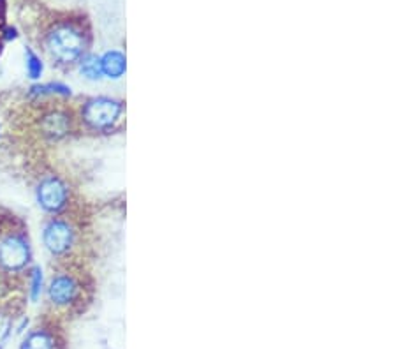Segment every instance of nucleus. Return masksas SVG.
Wrapping results in <instances>:
<instances>
[{
  "instance_id": "1",
  "label": "nucleus",
  "mask_w": 396,
  "mask_h": 349,
  "mask_svg": "<svg viewBox=\"0 0 396 349\" xmlns=\"http://www.w3.org/2000/svg\"><path fill=\"white\" fill-rule=\"evenodd\" d=\"M90 39L89 22L83 16L55 15L41 27L39 45L53 66L69 69L89 55Z\"/></svg>"
},
{
  "instance_id": "2",
  "label": "nucleus",
  "mask_w": 396,
  "mask_h": 349,
  "mask_svg": "<svg viewBox=\"0 0 396 349\" xmlns=\"http://www.w3.org/2000/svg\"><path fill=\"white\" fill-rule=\"evenodd\" d=\"M123 112V101L107 96L89 97L78 108V120L90 133L109 134L122 127Z\"/></svg>"
},
{
  "instance_id": "3",
  "label": "nucleus",
  "mask_w": 396,
  "mask_h": 349,
  "mask_svg": "<svg viewBox=\"0 0 396 349\" xmlns=\"http://www.w3.org/2000/svg\"><path fill=\"white\" fill-rule=\"evenodd\" d=\"M32 261L30 240L23 231H8L0 235V272L22 274Z\"/></svg>"
},
{
  "instance_id": "4",
  "label": "nucleus",
  "mask_w": 396,
  "mask_h": 349,
  "mask_svg": "<svg viewBox=\"0 0 396 349\" xmlns=\"http://www.w3.org/2000/svg\"><path fill=\"white\" fill-rule=\"evenodd\" d=\"M43 244L53 258H69L78 246V228L69 219L52 217L43 228Z\"/></svg>"
},
{
  "instance_id": "5",
  "label": "nucleus",
  "mask_w": 396,
  "mask_h": 349,
  "mask_svg": "<svg viewBox=\"0 0 396 349\" xmlns=\"http://www.w3.org/2000/svg\"><path fill=\"white\" fill-rule=\"evenodd\" d=\"M36 198H38L39 207L46 214L60 216L69 208L70 191L62 179H59L55 174H50L39 182L38 189H36Z\"/></svg>"
},
{
  "instance_id": "6",
  "label": "nucleus",
  "mask_w": 396,
  "mask_h": 349,
  "mask_svg": "<svg viewBox=\"0 0 396 349\" xmlns=\"http://www.w3.org/2000/svg\"><path fill=\"white\" fill-rule=\"evenodd\" d=\"M82 283L73 272H56L48 284V300L55 307H70L82 297Z\"/></svg>"
},
{
  "instance_id": "7",
  "label": "nucleus",
  "mask_w": 396,
  "mask_h": 349,
  "mask_svg": "<svg viewBox=\"0 0 396 349\" xmlns=\"http://www.w3.org/2000/svg\"><path fill=\"white\" fill-rule=\"evenodd\" d=\"M75 120L76 119L73 117V113H70L69 110L52 108L43 113L41 119H39V133H41L46 140L59 142V140H63V138L73 133Z\"/></svg>"
},
{
  "instance_id": "8",
  "label": "nucleus",
  "mask_w": 396,
  "mask_h": 349,
  "mask_svg": "<svg viewBox=\"0 0 396 349\" xmlns=\"http://www.w3.org/2000/svg\"><path fill=\"white\" fill-rule=\"evenodd\" d=\"M102 76L109 80H120L125 73V57L120 52H107L100 57Z\"/></svg>"
},
{
  "instance_id": "9",
  "label": "nucleus",
  "mask_w": 396,
  "mask_h": 349,
  "mask_svg": "<svg viewBox=\"0 0 396 349\" xmlns=\"http://www.w3.org/2000/svg\"><path fill=\"white\" fill-rule=\"evenodd\" d=\"M55 337L46 330L30 332L20 349H55Z\"/></svg>"
},
{
  "instance_id": "10",
  "label": "nucleus",
  "mask_w": 396,
  "mask_h": 349,
  "mask_svg": "<svg viewBox=\"0 0 396 349\" xmlns=\"http://www.w3.org/2000/svg\"><path fill=\"white\" fill-rule=\"evenodd\" d=\"M78 67L79 73H82L86 80H90V82H97V80L102 78L100 57H96L92 55V53H89V55H85L82 60H79Z\"/></svg>"
},
{
  "instance_id": "11",
  "label": "nucleus",
  "mask_w": 396,
  "mask_h": 349,
  "mask_svg": "<svg viewBox=\"0 0 396 349\" xmlns=\"http://www.w3.org/2000/svg\"><path fill=\"white\" fill-rule=\"evenodd\" d=\"M30 96L32 97H46V96H60V97H69L70 96V87L63 85V83L52 82V83H43V85H33L30 89Z\"/></svg>"
},
{
  "instance_id": "12",
  "label": "nucleus",
  "mask_w": 396,
  "mask_h": 349,
  "mask_svg": "<svg viewBox=\"0 0 396 349\" xmlns=\"http://www.w3.org/2000/svg\"><path fill=\"white\" fill-rule=\"evenodd\" d=\"M26 73H29V78L39 80L43 75V62L39 59L38 53H33L32 50H26Z\"/></svg>"
},
{
  "instance_id": "13",
  "label": "nucleus",
  "mask_w": 396,
  "mask_h": 349,
  "mask_svg": "<svg viewBox=\"0 0 396 349\" xmlns=\"http://www.w3.org/2000/svg\"><path fill=\"white\" fill-rule=\"evenodd\" d=\"M43 293V270L41 267H32L30 270V297L36 302Z\"/></svg>"
},
{
  "instance_id": "14",
  "label": "nucleus",
  "mask_w": 396,
  "mask_h": 349,
  "mask_svg": "<svg viewBox=\"0 0 396 349\" xmlns=\"http://www.w3.org/2000/svg\"><path fill=\"white\" fill-rule=\"evenodd\" d=\"M9 334V321L4 316H0V342H4V339Z\"/></svg>"
}]
</instances>
